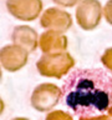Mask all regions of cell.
<instances>
[{
    "label": "cell",
    "instance_id": "1",
    "mask_svg": "<svg viewBox=\"0 0 112 120\" xmlns=\"http://www.w3.org/2000/svg\"><path fill=\"white\" fill-rule=\"evenodd\" d=\"M61 90L66 106L80 118L105 114L112 105V74L101 68L75 69Z\"/></svg>",
    "mask_w": 112,
    "mask_h": 120
},
{
    "label": "cell",
    "instance_id": "2",
    "mask_svg": "<svg viewBox=\"0 0 112 120\" xmlns=\"http://www.w3.org/2000/svg\"><path fill=\"white\" fill-rule=\"evenodd\" d=\"M74 66L75 58L67 51L59 54H42L36 61V69L44 78L62 79L72 71Z\"/></svg>",
    "mask_w": 112,
    "mask_h": 120
},
{
    "label": "cell",
    "instance_id": "3",
    "mask_svg": "<svg viewBox=\"0 0 112 120\" xmlns=\"http://www.w3.org/2000/svg\"><path fill=\"white\" fill-rule=\"evenodd\" d=\"M61 88L52 82H42L32 90L30 104L39 112H50L61 101Z\"/></svg>",
    "mask_w": 112,
    "mask_h": 120
},
{
    "label": "cell",
    "instance_id": "4",
    "mask_svg": "<svg viewBox=\"0 0 112 120\" xmlns=\"http://www.w3.org/2000/svg\"><path fill=\"white\" fill-rule=\"evenodd\" d=\"M102 9L98 0H81L75 14L78 26L86 31L96 29L102 19Z\"/></svg>",
    "mask_w": 112,
    "mask_h": 120
},
{
    "label": "cell",
    "instance_id": "5",
    "mask_svg": "<svg viewBox=\"0 0 112 120\" xmlns=\"http://www.w3.org/2000/svg\"><path fill=\"white\" fill-rule=\"evenodd\" d=\"M29 60V52L15 44L5 45L0 49V66L9 73L21 70Z\"/></svg>",
    "mask_w": 112,
    "mask_h": 120
},
{
    "label": "cell",
    "instance_id": "6",
    "mask_svg": "<svg viewBox=\"0 0 112 120\" xmlns=\"http://www.w3.org/2000/svg\"><path fill=\"white\" fill-rule=\"evenodd\" d=\"M40 24L46 30H54L63 34L72 26V16L70 13L59 8H49L41 15Z\"/></svg>",
    "mask_w": 112,
    "mask_h": 120
},
{
    "label": "cell",
    "instance_id": "7",
    "mask_svg": "<svg viewBox=\"0 0 112 120\" xmlns=\"http://www.w3.org/2000/svg\"><path fill=\"white\" fill-rule=\"evenodd\" d=\"M6 8L14 18L22 21H32L42 11L41 0H7Z\"/></svg>",
    "mask_w": 112,
    "mask_h": 120
},
{
    "label": "cell",
    "instance_id": "8",
    "mask_svg": "<svg viewBox=\"0 0 112 120\" xmlns=\"http://www.w3.org/2000/svg\"><path fill=\"white\" fill-rule=\"evenodd\" d=\"M67 38L62 33L46 30L39 38V48L42 54H59L67 50Z\"/></svg>",
    "mask_w": 112,
    "mask_h": 120
},
{
    "label": "cell",
    "instance_id": "9",
    "mask_svg": "<svg viewBox=\"0 0 112 120\" xmlns=\"http://www.w3.org/2000/svg\"><path fill=\"white\" fill-rule=\"evenodd\" d=\"M13 44L22 48L24 50L30 52H34L39 46V36L37 33L32 28L28 25H20L14 29L11 34Z\"/></svg>",
    "mask_w": 112,
    "mask_h": 120
},
{
    "label": "cell",
    "instance_id": "10",
    "mask_svg": "<svg viewBox=\"0 0 112 120\" xmlns=\"http://www.w3.org/2000/svg\"><path fill=\"white\" fill-rule=\"evenodd\" d=\"M45 120H74L72 115L63 110H51L46 115Z\"/></svg>",
    "mask_w": 112,
    "mask_h": 120
},
{
    "label": "cell",
    "instance_id": "11",
    "mask_svg": "<svg viewBox=\"0 0 112 120\" xmlns=\"http://www.w3.org/2000/svg\"><path fill=\"white\" fill-rule=\"evenodd\" d=\"M101 63L110 74H112V46L107 48L101 55Z\"/></svg>",
    "mask_w": 112,
    "mask_h": 120
},
{
    "label": "cell",
    "instance_id": "12",
    "mask_svg": "<svg viewBox=\"0 0 112 120\" xmlns=\"http://www.w3.org/2000/svg\"><path fill=\"white\" fill-rule=\"evenodd\" d=\"M102 15L110 25H112V0H108V1L105 4L103 9H102Z\"/></svg>",
    "mask_w": 112,
    "mask_h": 120
},
{
    "label": "cell",
    "instance_id": "13",
    "mask_svg": "<svg viewBox=\"0 0 112 120\" xmlns=\"http://www.w3.org/2000/svg\"><path fill=\"white\" fill-rule=\"evenodd\" d=\"M56 5L62 6V8H72L75 5H77L81 0H52Z\"/></svg>",
    "mask_w": 112,
    "mask_h": 120
},
{
    "label": "cell",
    "instance_id": "14",
    "mask_svg": "<svg viewBox=\"0 0 112 120\" xmlns=\"http://www.w3.org/2000/svg\"><path fill=\"white\" fill-rule=\"evenodd\" d=\"M78 120H112V119L106 114H101L93 116H82V118H78Z\"/></svg>",
    "mask_w": 112,
    "mask_h": 120
},
{
    "label": "cell",
    "instance_id": "15",
    "mask_svg": "<svg viewBox=\"0 0 112 120\" xmlns=\"http://www.w3.org/2000/svg\"><path fill=\"white\" fill-rule=\"evenodd\" d=\"M4 110H5V103H4V100L0 98V115L4 112Z\"/></svg>",
    "mask_w": 112,
    "mask_h": 120
},
{
    "label": "cell",
    "instance_id": "16",
    "mask_svg": "<svg viewBox=\"0 0 112 120\" xmlns=\"http://www.w3.org/2000/svg\"><path fill=\"white\" fill-rule=\"evenodd\" d=\"M107 115L110 116V118L112 119V105L110 106V109H108V111H107Z\"/></svg>",
    "mask_w": 112,
    "mask_h": 120
},
{
    "label": "cell",
    "instance_id": "17",
    "mask_svg": "<svg viewBox=\"0 0 112 120\" xmlns=\"http://www.w3.org/2000/svg\"><path fill=\"white\" fill-rule=\"evenodd\" d=\"M11 120H30V119H28V118H14V119H11Z\"/></svg>",
    "mask_w": 112,
    "mask_h": 120
},
{
    "label": "cell",
    "instance_id": "18",
    "mask_svg": "<svg viewBox=\"0 0 112 120\" xmlns=\"http://www.w3.org/2000/svg\"><path fill=\"white\" fill-rule=\"evenodd\" d=\"M3 79V70H1V66H0V81H1Z\"/></svg>",
    "mask_w": 112,
    "mask_h": 120
}]
</instances>
